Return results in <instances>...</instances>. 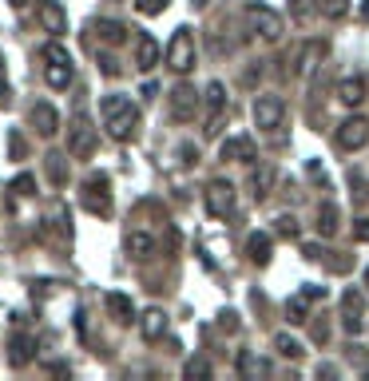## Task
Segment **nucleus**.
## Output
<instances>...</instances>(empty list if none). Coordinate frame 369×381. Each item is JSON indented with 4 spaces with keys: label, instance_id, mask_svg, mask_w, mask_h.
<instances>
[{
    "label": "nucleus",
    "instance_id": "9",
    "mask_svg": "<svg viewBox=\"0 0 369 381\" xmlns=\"http://www.w3.org/2000/svg\"><path fill=\"white\" fill-rule=\"evenodd\" d=\"M369 143V120L349 115L345 123H338V151H361Z\"/></svg>",
    "mask_w": 369,
    "mask_h": 381
},
{
    "label": "nucleus",
    "instance_id": "25",
    "mask_svg": "<svg viewBox=\"0 0 369 381\" xmlns=\"http://www.w3.org/2000/svg\"><path fill=\"white\" fill-rule=\"evenodd\" d=\"M274 350H278L286 361H298V357L306 354V345L298 342V338H290V333H274Z\"/></svg>",
    "mask_w": 369,
    "mask_h": 381
},
{
    "label": "nucleus",
    "instance_id": "40",
    "mask_svg": "<svg viewBox=\"0 0 369 381\" xmlns=\"http://www.w3.org/2000/svg\"><path fill=\"white\" fill-rule=\"evenodd\" d=\"M8 148H13V155H24V139L13 136V139H8Z\"/></svg>",
    "mask_w": 369,
    "mask_h": 381
},
{
    "label": "nucleus",
    "instance_id": "10",
    "mask_svg": "<svg viewBox=\"0 0 369 381\" xmlns=\"http://www.w3.org/2000/svg\"><path fill=\"white\" fill-rule=\"evenodd\" d=\"M84 210H92V215H103L108 219L111 215V203H108V175H92L84 183Z\"/></svg>",
    "mask_w": 369,
    "mask_h": 381
},
{
    "label": "nucleus",
    "instance_id": "28",
    "mask_svg": "<svg viewBox=\"0 0 369 381\" xmlns=\"http://www.w3.org/2000/svg\"><path fill=\"white\" fill-rule=\"evenodd\" d=\"M13 195H20V199H32V195H36V175H32V171H20V175H16V179H13Z\"/></svg>",
    "mask_w": 369,
    "mask_h": 381
},
{
    "label": "nucleus",
    "instance_id": "23",
    "mask_svg": "<svg viewBox=\"0 0 369 381\" xmlns=\"http://www.w3.org/2000/svg\"><path fill=\"white\" fill-rule=\"evenodd\" d=\"M92 32H96L103 44H115V48L127 40V28H123L120 20H96V24H92Z\"/></svg>",
    "mask_w": 369,
    "mask_h": 381
},
{
    "label": "nucleus",
    "instance_id": "7",
    "mask_svg": "<svg viewBox=\"0 0 369 381\" xmlns=\"http://www.w3.org/2000/svg\"><path fill=\"white\" fill-rule=\"evenodd\" d=\"M366 294L361 290H345L342 294V330L349 333V338H357V333L366 330Z\"/></svg>",
    "mask_w": 369,
    "mask_h": 381
},
{
    "label": "nucleus",
    "instance_id": "42",
    "mask_svg": "<svg viewBox=\"0 0 369 381\" xmlns=\"http://www.w3.org/2000/svg\"><path fill=\"white\" fill-rule=\"evenodd\" d=\"M361 16H366V20H369V0H366V4H361Z\"/></svg>",
    "mask_w": 369,
    "mask_h": 381
},
{
    "label": "nucleus",
    "instance_id": "35",
    "mask_svg": "<svg viewBox=\"0 0 369 381\" xmlns=\"http://www.w3.org/2000/svg\"><path fill=\"white\" fill-rule=\"evenodd\" d=\"M179 155H183V167H195L198 163V148L195 143H179Z\"/></svg>",
    "mask_w": 369,
    "mask_h": 381
},
{
    "label": "nucleus",
    "instance_id": "2",
    "mask_svg": "<svg viewBox=\"0 0 369 381\" xmlns=\"http://www.w3.org/2000/svg\"><path fill=\"white\" fill-rule=\"evenodd\" d=\"M40 56H44V64H48V68H44V80H48L52 92H64V87H72V56L64 52V44L48 40Z\"/></svg>",
    "mask_w": 369,
    "mask_h": 381
},
{
    "label": "nucleus",
    "instance_id": "17",
    "mask_svg": "<svg viewBox=\"0 0 369 381\" xmlns=\"http://www.w3.org/2000/svg\"><path fill=\"white\" fill-rule=\"evenodd\" d=\"M32 357H36V342H32V333H13L8 338V361L16 369L32 366Z\"/></svg>",
    "mask_w": 369,
    "mask_h": 381
},
{
    "label": "nucleus",
    "instance_id": "14",
    "mask_svg": "<svg viewBox=\"0 0 369 381\" xmlns=\"http://www.w3.org/2000/svg\"><path fill=\"white\" fill-rule=\"evenodd\" d=\"M36 16H40V24L48 28L52 36L68 32V13H64L60 0H36Z\"/></svg>",
    "mask_w": 369,
    "mask_h": 381
},
{
    "label": "nucleus",
    "instance_id": "4",
    "mask_svg": "<svg viewBox=\"0 0 369 381\" xmlns=\"http://www.w3.org/2000/svg\"><path fill=\"white\" fill-rule=\"evenodd\" d=\"M167 68L175 76H187L195 68V32L191 28H175V36L167 40Z\"/></svg>",
    "mask_w": 369,
    "mask_h": 381
},
{
    "label": "nucleus",
    "instance_id": "34",
    "mask_svg": "<svg viewBox=\"0 0 369 381\" xmlns=\"http://www.w3.org/2000/svg\"><path fill=\"white\" fill-rule=\"evenodd\" d=\"M274 171H259L254 175V199H266V187H270Z\"/></svg>",
    "mask_w": 369,
    "mask_h": 381
},
{
    "label": "nucleus",
    "instance_id": "15",
    "mask_svg": "<svg viewBox=\"0 0 369 381\" xmlns=\"http://www.w3.org/2000/svg\"><path fill=\"white\" fill-rule=\"evenodd\" d=\"M123 250H127L136 262H143V259H155L159 243H155V234H147V231H131L127 238H123Z\"/></svg>",
    "mask_w": 369,
    "mask_h": 381
},
{
    "label": "nucleus",
    "instance_id": "12",
    "mask_svg": "<svg viewBox=\"0 0 369 381\" xmlns=\"http://www.w3.org/2000/svg\"><path fill=\"white\" fill-rule=\"evenodd\" d=\"M195 111H198V92L191 84H175L171 87V115L179 123H187V120H195Z\"/></svg>",
    "mask_w": 369,
    "mask_h": 381
},
{
    "label": "nucleus",
    "instance_id": "22",
    "mask_svg": "<svg viewBox=\"0 0 369 381\" xmlns=\"http://www.w3.org/2000/svg\"><path fill=\"white\" fill-rule=\"evenodd\" d=\"M338 222H342L338 203H321V207H318V234H321V238H333V234H338Z\"/></svg>",
    "mask_w": 369,
    "mask_h": 381
},
{
    "label": "nucleus",
    "instance_id": "5",
    "mask_svg": "<svg viewBox=\"0 0 369 381\" xmlns=\"http://www.w3.org/2000/svg\"><path fill=\"white\" fill-rule=\"evenodd\" d=\"M246 24H250V32L262 40H282V16L274 13V8H266V4H246L243 8Z\"/></svg>",
    "mask_w": 369,
    "mask_h": 381
},
{
    "label": "nucleus",
    "instance_id": "41",
    "mask_svg": "<svg viewBox=\"0 0 369 381\" xmlns=\"http://www.w3.org/2000/svg\"><path fill=\"white\" fill-rule=\"evenodd\" d=\"M8 4H13V8H24V4H28V0H8Z\"/></svg>",
    "mask_w": 369,
    "mask_h": 381
},
{
    "label": "nucleus",
    "instance_id": "20",
    "mask_svg": "<svg viewBox=\"0 0 369 381\" xmlns=\"http://www.w3.org/2000/svg\"><path fill=\"white\" fill-rule=\"evenodd\" d=\"M103 302H108V314L120 322V326H131V322H136V306H131V298L127 294H115V290H111Z\"/></svg>",
    "mask_w": 369,
    "mask_h": 381
},
{
    "label": "nucleus",
    "instance_id": "18",
    "mask_svg": "<svg viewBox=\"0 0 369 381\" xmlns=\"http://www.w3.org/2000/svg\"><path fill=\"white\" fill-rule=\"evenodd\" d=\"M333 96H338V103H345V108H361V99H366V80H361V76H345V80H338Z\"/></svg>",
    "mask_w": 369,
    "mask_h": 381
},
{
    "label": "nucleus",
    "instance_id": "45",
    "mask_svg": "<svg viewBox=\"0 0 369 381\" xmlns=\"http://www.w3.org/2000/svg\"><path fill=\"white\" fill-rule=\"evenodd\" d=\"M366 378H369V369H366Z\"/></svg>",
    "mask_w": 369,
    "mask_h": 381
},
{
    "label": "nucleus",
    "instance_id": "33",
    "mask_svg": "<svg viewBox=\"0 0 369 381\" xmlns=\"http://www.w3.org/2000/svg\"><path fill=\"white\" fill-rule=\"evenodd\" d=\"M167 4H171V0H136V8L143 16H159V13H167Z\"/></svg>",
    "mask_w": 369,
    "mask_h": 381
},
{
    "label": "nucleus",
    "instance_id": "13",
    "mask_svg": "<svg viewBox=\"0 0 369 381\" xmlns=\"http://www.w3.org/2000/svg\"><path fill=\"white\" fill-rule=\"evenodd\" d=\"M222 159L254 167V163H259V148H254V139H250V136H234V139H226V143H222Z\"/></svg>",
    "mask_w": 369,
    "mask_h": 381
},
{
    "label": "nucleus",
    "instance_id": "43",
    "mask_svg": "<svg viewBox=\"0 0 369 381\" xmlns=\"http://www.w3.org/2000/svg\"><path fill=\"white\" fill-rule=\"evenodd\" d=\"M361 282H366V290H369V266H366V274H361Z\"/></svg>",
    "mask_w": 369,
    "mask_h": 381
},
{
    "label": "nucleus",
    "instance_id": "16",
    "mask_svg": "<svg viewBox=\"0 0 369 381\" xmlns=\"http://www.w3.org/2000/svg\"><path fill=\"white\" fill-rule=\"evenodd\" d=\"M222 111H226V87L215 80V84L207 87V136H215V131H219Z\"/></svg>",
    "mask_w": 369,
    "mask_h": 381
},
{
    "label": "nucleus",
    "instance_id": "30",
    "mask_svg": "<svg viewBox=\"0 0 369 381\" xmlns=\"http://www.w3.org/2000/svg\"><path fill=\"white\" fill-rule=\"evenodd\" d=\"M274 234H278V238H298V219L294 215H278V219H274Z\"/></svg>",
    "mask_w": 369,
    "mask_h": 381
},
{
    "label": "nucleus",
    "instance_id": "29",
    "mask_svg": "<svg viewBox=\"0 0 369 381\" xmlns=\"http://www.w3.org/2000/svg\"><path fill=\"white\" fill-rule=\"evenodd\" d=\"M215 373V366H210V357H191L183 366V378H210Z\"/></svg>",
    "mask_w": 369,
    "mask_h": 381
},
{
    "label": "nucleus",
    "instance_id": "27",
    "mask_svg": "<svg viewBox=\"0 0 369 381\" xmlns=\"http://www.w3.org/2000/svg\"><path fill=\"white\" fill-rule=\"evenodd\" d=\"M155 64H159V44H155L151 36H143V40H139V68H143V72H151Z\"/></svg>",
    "mask_w": 369,
    "mask_h": 381
},
{
    "label": "nucleus",
    "instance_id": "31",
    "mask_svg": "<svg viewBox=\"0 0 369 381\" xmlns=\"http://www.w3.org/2000/svg\"><path fill=\"white\" fill-rule=\"evenodd\" d=\"M290 16H294L298 24H306L310 16H314V0H290Z\"/></svg>",
    "mask_w": 369,
    "mask_h": 381
},
{
    "label": "nucleus",
    "instance_id": "1",
    "mask_svg": "<svg viewBox=\"0 0 369 381\" xmlns=\"http://www.w3.org/2000/svg\"><path fill=\"white\" fill-rule=\"evenodd\" d=\"M99 111H103V127H108L111 139H131L139 127V108L131 103L127 96H103V103H99Z\"/></svg>",
    "mask_w": 369,
    "mask_h": 381
},
{
    "label": "nucleus",
    "instance_id": "32",
    "mask_svg": "<svg viewBox=\"0 0 369 381\" xmlns=\"http://www.w3.org/2000/svg\"><path fill=\"white\" fill-rule=\"evenodd\" d=\"M321 13L330 16V20H342L349 13V0H321Z\"/></svg>",
    "mask_w": 369,
    "mask_h": 381
},
{
    "label": "nucleus",
    "instance_id": "8",
    "mask_svg": "<svg viewBox=\"0 0 369 381\" xmlns=\"http://www.w3.org/2000/svg\"><path fill=\"white\" fill-rule=\"evenodd\" d=\"M254 123H259L262 131H274V127H282L286 123V99L266 92V96L254 99Z\"/></svg>",
    "mask_w": 369,
    "mask_h": 381
},
{
    "label": "nucleus",
    "instance_id": "39",
    "mask_svg": "<svg viewBox=\"0 0 369 381\" xmlns=\"http://www.w3.org/2000/svg\"><path fill=\"white\" fill-rule=\"evenodd\" d=\"M99 72H103V76H115V64H111L108 52H99Z\"/></svg>",
    "mask_w": 369,
    "mask_h": 381
},
{
    "label": "nucleus",
    "instance_id": "44",
    "mask_svg": "<svg viewBox=\"0 0 369 381\" xmlns=\"http://www.w3.org/2000/svg\"><path fill=\"white\" fill-rule=\"evenodd\" d=\"M191 4H195V8H203V4H207V0H191Z\"/></svg>",
    "mask_w": 369,
    "mask_h": 381
},
{
    "label": "nucleus",
    "instance_id": "38",
    "mask_svg": "<svg viewBox=\"0 0 369 381\" xmlns=\"http://www.w3.org/2000/svg\"><path fill=\"white\" fill-rule=\"evenodd\" d=\"M219 326H222V330H234V326H238L234 310H222V314H219Z\"/></svg>",
    "mask_w": 369,
    "mask_h": 381
},
{
    "label": "nucleus",
    "instance_id": "6",
    "mask_svg": "<svg viewBox=\"0 0 369 381\" xmlns=\"http://www.w3.org/2000/svg\"><path fill=\"white\" fill-rule=\"evenodd\" d=\"M92 151H96V127L87 123L84 108H80L72 115V131H68V155H72V159H84Z\"/></svg>",
    "mask_w": 369,
    "mask_h": 381
},
{
    "label": "nucleus",
    "instance_id": "3",
    "mask_svg": "<svg viewBox=\"0 0 369 381\" xmlns=\"http://www.w3.org/2000/svg\"><path fill=\"white\" fill-rule=\"evenodd\" d=\"M234 203H238V191H234L231 179H210L207 191H203V207H207L210 219H231Z\"/></svg>",
    "mask_w": 369,
    "mask_h": 381
},
{
    "label": "nucleus",
    "instance_id": "19",
    "mask_svg": "<svg viewBox=\"0 0 369 381\" xmlns=\"http://www.w3.org/2000/svg\"><path fill=\"white\" fill-rule=\"evenodd\" d=\"M246 254H250L254 266H266L270 254H274V238H270V234H262V231H254L250 238H246Z\"/></svg>",
    "mask_w": 369,
    "mask_h": 381
},
{
    "label": "nucleus",
    "instance_id": "21",
    "mask_svg": "<svg viewBox=\"0 0 369 381\" xmlns=\"http://www.w3.org/2000/svg\"><path fill=\"white\" fill-rule=\"evenodd\" d=\"M139 333H143L147 342H159L163 333H167V314H163V310H147V314L139 318Z\"/></svg>",
    "mask_w": 369,
    "mask_h": 381
},
{
    "label": "nucleus",
    "instance_id": "37",
    "mask_svg": "<svg viewBox=\"0 0 369 381\" xmlns=\"http://www.w3.org/2000/svg\"><path fill=\"white\" fill-rule=\"evenodd\" d=\"M302 254H306L310 262H321V254H326V250H321L318 243H306V246H302Z\"/></svg>",
    "mask_w": 369,
    "mask_h": 381
},
{
    "label": "nucleus",
    "instance_id": "24",
    "mask_svg": "<svg viewBox=\"0 0 369 381\" xmlns=\"http://www.w3.org/2000/svg\"><path fill=\"white\" fill-rule=\"evenodd\" d=\"M44 171H48V179H52V187H56V191L68 183V163H64L60 151H48V155H44Z\"/></svg>",
    "mask_w": 369,
    "mask_h": 381
},
{
    "label": "nucleus",
    "instance_id": "11",
    "mask_svg": "<svg viewBox=\"0 0 369 381\" xmlns=\"http://www.w3.org/2000/svg\"><path fill=\"white\" fill-rule=\"evenodd\" d=\"M28 123H32L36 136H56V131H60V111H56V103L40 99V103H32V111H28Z\"/></svg>",
    "mask_w": 369,
    "mask_h": 381
},
{
    "label": "nucleus",
    "instance_id": "26",
    "mask_svg": "<svg viewBox=\"0 0 369 381\" xmlns=\"http://www.w3.org/2000/svg\"><path fill=\"white\" fill-rule=\"evenodd\" d=\"M286 322H294V326H306V322H310L306 294H298V298H290V302H286Z\"/></svg>",
    "mask_w": 369,
    "mask_h": 381
},
{
    "label": "nucleus",
    "instance_id": "36",
    "mask_svg": "<svg viewBox=\"0 0 369 381\" xmlns=\"http://www.w3.org/2000/svg\"><path fill=\"white\" fill-rule=\"evenodd\" d=\"M354 238L357 243H369V219H354Z\"/></svg>",
    "mask_w": 369,
    "mask_h": 381
}]
</instances>
